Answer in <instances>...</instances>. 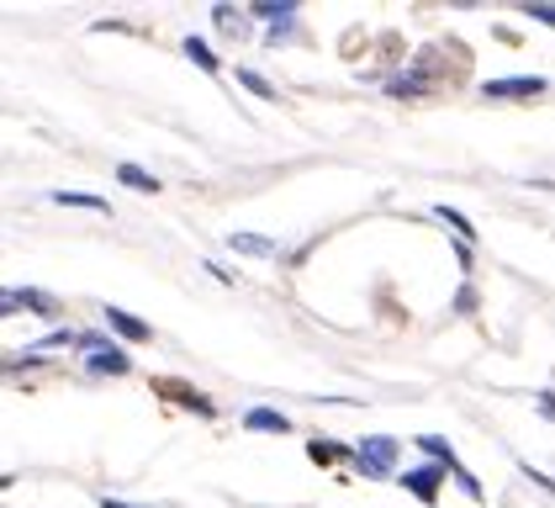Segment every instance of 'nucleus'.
<instances>
[{"label": "nucleus", "instance_id": "1", "mask_svg": "<svg viewBox=\"0 0 555 508\" xmlns=\"http://www.w3.org/2000/svg\"><path fill=\"white\" fill-rule=\"evenodd\" d=\"M354 466H360V477H371V482H386V477H391V466H397V440H386V434H371V440H360V450H354Z\"/></svg>", "mask_w": 555, "mask_h": 508}, {"label": "nucleus", "instance_id": "2", "mask_svg": "<svg viewBox=\"0 0 555 508\" xmlns=\"http://www.w3.org/2000/svg\"><path fill=\"white\" fill-rule=\"evenodd\" d=\"M22 307L38 313V318H59V302L48 292H38V287H27V292H22V287H5V292H0V313H22Z\"/></svg>", "mask_w": 555, "mask_h": 508}, {"label": "nucleus", "instance_id": "3", "mask_svg": "<svg viewBox=\"0 0 555 508\" xmlns=\"http://www.w3.org/2000/svg\"><path fill=\"white\" fill-rule=\"evenodd\" d=\"M444 477H450L444 466L428 461V466H413V471H402L397 482H402V487H408V493H413L418 504H434V498H439V482H444Z\"/></svg>", "mask_w": 555, "mask_h": 508}, {"label": "nucleus", "instance_id": "4", "mask_svg": "<svg viewBox=\"0 0 555 508\" xmlns=\"http://www.w3.org/2000/svg\"><path fill=\"white\" fill-rule=\"evenodd\" d=\"M540 90H551L540 75H508V80H487L481 85V96H487V101H524V96H540Z\"/></svg>", "mask_w": 555, "mask_h": 508}, {"label": "nucleus", "instance_id": "5", "mask_svg": "<svg viewBox=\"0 0 555 508\" xmlns=\"http://www.w3.org/2000/svg\"><path fill=\"white\" fill-rule=\"evenodd\" d=\"M86 371L90 377H128L132 360L128 350H101V355H86Z\"/></svg>", "mask_w": 555, "mask_h": 508}, {"label": "nucleus", "instance_id": "6", "mask_svg": "<svg viewBox=\"0 0 555 508\" xmlns=\"http://www.w3.org/2000/svg\"><path fill=\"white\" fill-rule=\"evenodd\" d=\"M418 450H424V456H434L444 471H455V477L466 471V466H461V456H455V445H450V440H439V434H418Z\"/></svg>", "mask_w": 555, "mask_h": 508}, {"label": "nucleus", "instance_id": "7", "mask_svg": "<svg viewBox=\"0 0 555 508\" xmlns=\"http://www.w3.org/2000/svg\"><path fill=\"white\" fill-rule=\"evenodd\" d=\"M244 429H255V434H286L292 419L275 414V408H249V414H244Z\"/></svg>", "mask_w": 555, "mask_h": 508}, {"label": "nucleus", "instance_id": "8", "mask_svg": "<svg viewBox=\"0 0 555 508\" xmlns=\"http://www.w3.org/2000/svg\"><path fill=\"white\" fill-rule=\"evenodd\" d=\"M106 323H112V334H122V339H149V334H154L143 318H132V313L112 307V302H106Z\"/></svg>", "mask_w": 555, "mask_h": 508}, {"label": "nucleus", "instance_id": "9", "mask_svg": "<svg viewBox=\"0 0 555 508\" xmlns=\"http://www.w3.org/2000/svg\"><path fill=\"white\" fill-rule=\"evenodd\" d=\"M53 207H86V212H106V196H95V191H53Z\"/></svg>", "mask_w": 555, "mask_h": 508}, {"label": "nucleus", "instance_id": "10", "mask_svg": "<svg viewBox=\"0 0 555 508\" xmlns=\"http://www.w3.org/2000/svg\"><path fill=\"white\" fill-rule=\"evenodd\" d=\"M117 180L128 191H159V175H149V169H138V165H117Z\"/></svg>", "mask_w": 555, "mask_h": 508}, {"label": "nucleus", "instance_id": "11", "mask_svg": "<svg viewBox=\"0 0 555 508\" xmlns=\"http://www.w3.org/2000/svg\"><path fill=\"white\" fill-rule=\"evenodd\" d=\"M180 48H185V59H191L196 69H207V75H217V53H212V48H207L202 38H185Z\"/></svg>", "mask_w": 555, "mask_h": 508}, {"label": "nucleus", "instance_id": "12", "mask_svg": "<svg viewBox=\"0 0 555 508\" xmlns=\"http://www.w3.org/2000/svg\"><path fill=\"white\" fill-rule=\"evenodd\" d=\"M228 244L238 254H275V244H270L264 233H228Z\"/></svg>", "mask_w": 555, "mask_h": 508}, {"label": "nucleus", "instance_id": "13", "mask_svg": "<svg viewBox=\"0 0 555 508\" xmlns=\"http://www.w3.org/2000/svg\"><path fill=\"white\" fill-rule=\"evenodd\" d=\"M238 85H244V90H255L259 101H275V90H270V80H264V75H255V69H238Z\"/></svg>", "mask_w": 555, "mask_h": 508}, {"label": "nucleus", "instance_id": "14", "mask_svg": "<svg viewBox=\"0 0 555 508\" xmlns=\"http://www.w3.org/2000/svg\"><path fill=\"white\" fill-rule=\"evenodd\" d=\"M307 456H312V461H318V466H334V461H344V450H339V445H323V440H312V445H307Z\"/></svg>", "mask_w": 555, "mask_h": 508}, {"label": "nucleus", "instance_id": "15", "mask_svg": "<svg viewBox=\"0 0 555 508\" xmlns=\"http://www.w3.org/2000/svg\"><path fill=\"white\" fill-rule=\"evenodd\" d=\"M418 85H424V69H413V75H397V80L386 85L391 96H418Z\"/></svg>", "mask_w": 555, "mask_h": 508}, {"label": "nucleus", "instance_id": "16", "mask_svg": "<svg viewBox=\"0 0 555 508\" xmlns=\"http://www.w3.org/2000/svg\"><path fill=\"white\" fill-rule=\"evenodd\" d=\"M434 217H444V223H450V228L461 233V244H470V223H466V217H461L455 207H434Z\"/></svg>", "mask_w": 555, "mask_h": 508}, {"label": "nucleus", "instance_id": "17", "mask_svg": "<svg viewBox=\"0 0 555 508\" xmlns=\"http://www.w3.org/2000/svg\"><path fill=\"white\" fill-rule=\"evenodd\" d=\"M518 11H524V16H534V22H545V27H555V5H545V0H540V5L529 0V5H518Z\"/></svg>", "mask_w": 555, "mask_h": 508}, {"label": "nucleus", "instance_id": "18", "mask_svg": "<svg viewBox=\"0 0 555 508\" xmlns=\"http://www.w3.org/2000/svg\"><path fill=\"white\" fill-rule=\"evenodd\" d=\"M212 16H217V27H222V33H238V27H244V22L233 16V5H212Z\"/></svg>", "mask_w": 555, "mask_h": 508}, {"label": "nucleus", "instance_id": "19", "mask_svg": "<svg viewBox=\"0 0 555 508\" xmlns=\"http://www.w3.org/2000/svg\"><path fill=\"white\" fill-rule=\"evenodd\" d=\"M518 471H524V477H529V482H540V487H545V493H555V477H545V471H534V466H518Z\"/></svg>", "mask_w": 555, "mask_h": 508}, {"label": "nucleus", "instance_id": "20", "mask_svg": "<svg viewBox=\"0 0 555 508\" xmlns=\"http://www.w3.org/2000/svg\"><path fill=\"white\" fill-rule=\"evenodd\" d=\"M101 508H132V504H122V498H101Z\"/></svg>", "mask_w": 555, "mask_h": 508}]
</instances>
